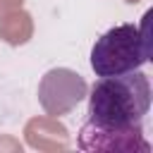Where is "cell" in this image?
Wrapping results in <instances>:
<instances>
[{"label":"cell","mask_w":153,"mask_h":153,"mask_svg":"<svg viewBox=\"0 0 153 153\" xmlns=\"http://www.w3.org/2000/svg\"><path fill=\"white\" fill-rule=\"evenodd\" d=\"M151 108V81L141 69L100 76L88 96V122L81 136H93L84 148H108V151H131L148 143L141 139V124Z\"/></svg>","instance_id":"6da1fadb"},{"label":"cell","mask_w":153,"mask_h":153,"mask_svg":"<svg viewBox=\"0 0 153 153\" xmlns=\"http://www.w3.org/2000/svg\"><path fill=\"white\" fill-rule=\"evenodd\" d=\"M148 19L146 12L143 24H117L105 31L91 48V69L96 76H117L134 69H141L151 60V41H148Z\"/></svg>","instance_id":"7a4b0ae2"}]
</instances>
